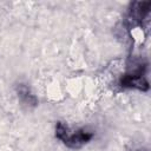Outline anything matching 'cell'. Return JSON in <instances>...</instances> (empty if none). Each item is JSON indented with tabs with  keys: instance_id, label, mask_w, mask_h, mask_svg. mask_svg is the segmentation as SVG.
Wrapping results in <instances>:
<instances>
[{
	"instance_id": "4",
	"label": "cell",
	"mask_w": 151,
	"mask_h": 151,
	"mask_svg": "<svg viewBox=\"0 0 151 151\" xmlns=\"http://www.w3.org/2000/svg\"><path fill=\"white\" fill-rule=\"evenodd\" d=\"M137 151H147V150H144V149H142V150H137Z\"/></svg>"
},
{
	"instance_id": "2",
	"label": "cell",
	"mask_w": 151,
	"mask_h": 151,
	"mask_svg": "<svg viewBox=\"0 0 151 151\" xmlns=\"http://www.w3.org/2000/svg\"><path fill=\"white\" fill-rule=\"evenodd\" d=\"M94 137V132L93 131H90V130H86V129H79L74 132H67V136L65 137V139L63 140V143L71 147V149H79L83 145L87 144L88 142H91Z\"/></svg>"
},
{
	"instance_id": "1",
	"label": "cell",
	"mask_w": 151,
	"mask_h": 151,
	"mask_svg": "<svg viewBox=\"0 0 151 151\" xmlns=\"http://www.w3.org/2000/svg\"><path fill=\"white\" fill-rule=\"evenodd\" d=\"M144 68H145V65H138V67H134L132 72H129L120 78L119 85L125 88H136L139 91H147L150 86H149V81L144 77Z\"/></svg>"
},
{
	"instance_id": "3",
	"label": "cell",
	"mask_w": 151,
	"mask_h": 151,
	"mask_svg": "<svg viewBox=\"0 0 151 151\" xmlns=\"http://www.w3.org/2000/svg\"><path fill=\"white\" fill-rule=\"evenodd\" d=\"M15 92H17L19 99L26 106H28V107H35L38 105V98L31 91V88H29L28 85H26L24 83H19L15 86Z\"/></svg>"
}]
</instances>
